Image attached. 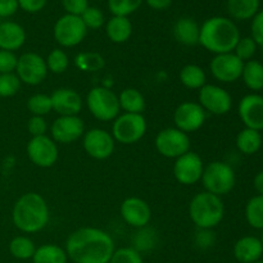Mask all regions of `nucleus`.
Masks as SVG:
<instances>
[{"mask_svg":"<svg viewBox=\"0 0 263 263\" xmlns=\"http://www.w3.org/2000/svg\"><path fill=\"white\" fill-rule=\"evenodd\" d=\"M240 37V31L231 18L216 15L200 26L199 44L215 55L234 51Z\"/></svg>","mask_w":263,"mask_h":263,"instance_id":"7ed1b4c3","label":"nucleus"},{"mask_svg":"<svg viewBox=\"0 0 263 263\" xmlns=\"http://www.w3.org/2000/svg\"><path fill=\"white\" fill-rule=\"evenodd\" d=\"M64 251L73 263H109L116 247L107 231L81 228L67 238Z\"/></svg>","mask_w":263,"mask_h":263,"instance_id":"f257e3e1","label":"nucleus"},{"mask_svg":"<svg viewBox=\"0 0 263 263\" xmlns=\"http://www.w3.org/2000/svg\"><path fill=\"white\" fill-rule=\"evenodd\" d=\"M262 58H263V50H262Z\"/></svg>","mask_w":263,"mask_h":263,"instance_id":"5fc2aeb1","label":"nucleus"},{"mask_svg":"<svg viewBox=\"0 0 263 263\" xmlns=\"http://www.w3.org/2000/svg\"><path fill=\"white\" fill-rule=\"evenodd\" d=\"M234 257L240 263H254L259 261L263 254L261 239L257 236H243L235 243L233 249Z\"/></svg>","mask_w":263,"mask_h":263,"instance_id":"4be33fe9","label":"nucleus"},{"mask_svg":"<svg viewBox=\"0 0 263 263\" xmlns=\"http://www.w3.org/2000/svg\"><path fill=\"white\" fill-rule=\"evenodd\" d=\"M109 263H144L140 252L131 247L116 249Z\"/></svg>","mask_w":263,"mask_h":263,"instance_id":"ea45409f","label":"nucleus"},{"mask_svg":"<svg viewBox=\"0 0 263 263\" xmlns=\"http://www.w3.org/2000/svg\"><path fill=\"white\" fill-rule=\"evenodd\" d=\"M149 8L154 10H166L171 7L174 0H144Z\"/></svg>","mask_w":263,"mask_h":263,"instance_id":"09e8293b","label":"nucleus"},{"mask_svg":"<svg viewBox=\"0 0 263 263\" xmlns=\"http://www.w3.org/2000/svg\"><path fill=\"white\" fill-rule=\"evenodd\" d=\"M68 256L66 251L57 244H44L36 248L32 263H67Z\"/></svg>","mask_w":263,"mask_h":263,"instance_id":"c756f323","label":"nucleus"},{"mask_svg":"<svg viewBox=\"0 0 263 263\" xmlns=\"http://www.w3.org/2000/svg\"><path fill=\"white\" fill-rule=\"evenodd\" d=\"M27 130L28 133L33 136H43L46 135L48 131V123H46L45 118L40 117V116H32L27 122Z\"/></svg>","mask_w":263,"mask_h":263,"instance_id":"37998d69","label":"nucleus"},{"mask_svg":"<svg viewBox=\"0 0 263 263\" xmlns=\"http://www.w3.org/2000/svg\"><path fill=\"white\" fill-rule=\"evenodd\" d=\"M50 220V210L46 200L37 193H26L18 198L12 210V221L25 234L44 230Z\"/></svg>","mask_w":263,"mask_h":263,"instance_id":"f03ea898","label":"nucleus"},{"mask_svg":"<svg viewBox=\"0 0 263 263\" xmlns=\"http://www.w3.org/2000/svg\"><path fill=\"white\" fill-rule=\"evenodd\" d=\"M18 57L14 51L2 50L0 49V74L3 73H14L17 68Z\"/></svg>","mask_w":263,"mask_h":263,"instance_id":"a19ab883","label":"nucleus"},{"mask_svg":"<svg viewBox=\"0 0 263 263\" xmlns=\"http://www.w3.org/2000/svg\"><path fill=\"white\" fill-rule=\"evenodd\" d=\"M35 251V243H33L28 236H15V238H13L9 243V253L12 254L14 258L21 259V261L32 259Z\"/></svg>","mask_w":263,"mask_h":263,"instance_id":"7c9ffc66","label":"nucleus"},{"mask_svg":"<svg viewBox=\"0 0 263 263\" xmlns=\"http://www.w3.org/2000/svg\"><path fill=\"white\" fill-rule=\"evenodd\" d=\"M262 135L259 131L244 127L236 135V148L246 156H253L261 149Z\"/></svg>","mask_w":263,"mask_h":263,"instance_id":"cd10ccee","label":"nucleus"},{"mask_svg":"<svg viewBox=\"0 0 263 263\" xmlns=\"http://www.w3.org/2000/svg\"><path fill=\"white\" fill-rule=\"evenodd\" d=\"M246 220L256 230H263V195L251 198L246 205Z\"/></svg>","mask_w":263,"mask_h":263,"instance_id":"473e14b6","label":"nucleus"},{"mask_svg":"<svg viewBox=\"0 0 263 263\" xmlns=\"http://www.w3.org/2000/svg\"><path fill=\"white\" fill-rule=\"evenodd\" d=\"M21 81L15 73L0 74V98H12L20 91Z\"/></svg>","mask_w":263,"mask_h":263,"instance_id":"4c0bfd02","label":"nucleus"},{"mask_svg":"<svg viewBox=\"0 0 263 263\" xmlns=\"http://www.w3.org/2000/svg\"><path fill=\"white\" fill-rule=\"evenodd\" d=\"M115 145L116 141L112 134L103 128H91L89 131H85L82 136L84 151L86 152L87 156L98 161H104L109 158L115 152Z\"/></svg>","mask_w":263,"mask_h":263,"instance_id":"ddd939ff","label":"nucleus"},{"mask_svg":"<svg viewBox=\"0 0 263 263\" xmlns=\"http://www.w3.org/2000/svg\"><path fill=\"white\" fill-rule=\"evenodd\" d=\"M74 64L82 72H97L104 68L105 61L99 53L82 51L74 57Z\"/></svg>","mask_w":263,"mask_h":263,"instance_id":"2f4dec72","label":"nucleus"},{"mask_svg":"<svg viewBox=\"0 0 263 263\" xmlns=\"http://www.w3.org/2000/svg\"><path fill=\"white\" fill-rule=\"evenodd\" d=\"M27 157L35 166L49 168L58 161V144L48 135L33 136L27 144Z\"/></svg>","mask_w":263,"mask_h":263,"instance_id":"f8f14e48","label":"nucleus"},{"mask_svg":"<svg viewBox=\"0 0 263 263\" xmlns=\"http://www.w3.org/2000/svg\"><path fill=\"white\" fill-rule=\"evenodd\" d=\"M254 263H263V261H261V259H259V261H257V262H254Z\"/></svg>","mask_w":263,"mask_h":263,"instance_id":"603ef678","label":"nucleus"},{"mask_svg":"<svg viewBox=\"0 0 263 263\" xmlns=\"http://www.w3.org/2000/svg\"><path fill=\"white\" fill-rule=\"evenodd\" d=\"M26 43V31L20 23L4 21L0 23V49L15 51Z\"/></svg>","mask_w":263,"mask_h":263,"instance_id":"412c9836","label":"nucleus"},{"mask_svg":"<svg viewBox=\"0 0 263 263\" xmlns=\"http://www.w3.org/2000/svg\"><path fill=\"white\" fill-rule=\"evenodd\" d=\"M172 33L177 43L185 46H194L199 44L200 26L190 17H181L175 22Z\"/></svg>","mask_w":263,"mask_h":263,"instance_id":"5701e85b","label":"nucleus"},{"mask_svg":"<svg viewBox=\"0 0 263 263\" xmlns=\"http://www.w3.org/2000/svg\"><path fill=\"white\" fill-rule=\"evenodd\" d=\"M48 72L45 59L39 55L37 53L27 51L18 57L15 74L20 79L21 84L30 85V86L40 85L46 79Z\"/></svg>","mask_w":263,"mask_h":263,"instance_id":"9d476101","label":"nucleus"},{"mask_svg":"<svg viewBox=\"0 0 263 263\" xmlns=\"http://www.w3.org/2000/svg\"><path fill=\"white\" fill-rule=\"evenodd\" d=\"M198 103L205 113L215 116L228 115L233 108V98L228 90L212 84H205L202 89H199Z\"/></svg>","mask_w":263,"mask_h":263,"instance_id":"9b49d317","label":"nucleus"},{"mask_svg":"<svg viewBox=\"0 0 263 263\" xmlns=\"http://www.w3.org/2000/svg\"><path fill=\"white\" fill-rule=\"evenodd\" d=\"M146 120L143 115L122 113L113 121L112 136L115 141L131 145L140 141L146 134Z\"/></svg>","mask_w":263,"mask_h":263,"instance_id":"0eeeda50","label":"nucleus"},{"mask_svg":"<svg viewBox=\"0 0 263 263\" xmlns=\"http://www.w3.org/2000/svg\"><path fill=\"white\" fill-rule=\"evenodd\" d=\"M108 9L113 15L128 17L141 7L144 0H107Z\"/></svg>","mask_w":263,"mask_h":263,"instance_id":"f704fd0d","label":"nucleus"},{"mask_svg":"<svg viewBox=\"0 0 263 263\" xmlns=\"http://www.w3.org/2000/svg\"><path fill=\"white\" fill-rule=\"evenodd\" d=\"M251 37L256 41L257 45L263 48V9L252 18Z\"/></svg>","mask_w":263,"mask_h":263,"instance_id":"79ce46f5","label":"nucleus"},{"mask_svg":"<svg viewBox=\"0 0 263 263\" xmlns=\"http://www.w3.org/2000/svg\"><path fill=\"white\" fill-rule=\"evenodd\" d=\"M20 8L18 0H0V18H9Z\"/></svg>","mask_w":263,"mask_h":263,"instance_id":"49530a36","label":"nucleus"},{"mask_svg":"<svg viewBox=\"0 0 263 263\" xmlns=\"http://www.w3.org/2000/svg\"><path fill=\"white\" fill-rule=\"evenodd\" d=\"M179 79L186 89L192 90H199L207 84L204 69L198 64H186L182 67L179 73Z\"/></svg>","mask_w":263,"mask_h":263,"instance_id":"c85d7f7f","label":"nucleus"},{"mask_svg":"<svg viewBox=\"0 0 263 263\" xmlns=\"http://www.w3.org/2000/svg\"><path fill=\"white\" fill-rule=\"evenodd\" d=\"M228 12L233 20H252L259 12V0H228Z\"/></svg>","mask_w":263,"mask_h":263,"instance_id":"a878e982","label":"nucleus"},{"mask_svg":"<svg viewBox=\"0 0 263 263\" xmlns=\"http://www.w3.org/2000/svg\"><path fill=\"white\" fill-rule=\"evenodd\" d=\"M156 149L162 157L176 159L190 152V138L176 127H167L156 136Z\"/></svg>","mask_w":263,"mask_h":263,"instance_id":"1a4fd4ad","label":"nucleus"},{"mask_svg":"<svg viewBox=\"0 0 263 263\" xmlns=\"http://www.w3.org/2000/svg\"><path fill=\"white\" fill-rule=\"evenodd\" d=\"M48 0H18V5L27 13H37L44 9Z\"/></svg>","mask_w":263,"mask_h":263,"instance_id":"a18cd8bd","label":"nucleus"},{"mask_svg":"<svg viewBox=\"0 0 263 263\" xmlns=\"http://www.w3.org/2000/svg\"><path fill=\"white\" fill-rule=\"evenodd\" d=\"M240 79L249 90L261 91L263 90V63L254 59L244 62Z\"/></svg>","mask_w":263,"mask_h":263,"instance_id":"bb28decb","label":"nucleus"},{"mask_svg":"<svg viewBox=\"0 0 263 263\" xmlns=\"http://www.w3.org/2000/svg\"><path fill=\"white\" fill-rule=\"evenodd\" d=\"M62 5L67 14L79 15V17H81L82 13L90 7L89 0H62Z\"/></svg>","mask_w":263,"mask_h":263,"instance_id":"c03bdc74","label":"nucleus"},{"mask_svg":"<svg viewBox=\"0 0 263 263\" xmlns=\"http://www.w3.org/2000/svg\"><path fill=\"white\" fill-rule=\"evenodd\" d=\"M121 217L128 226L144 229L152 220V210L148 203L138 197L126 198L120 208Z\"/></svg>","mask_w":263,"mask_h":263,"instance_id":"a211bd4d","label":"nucleus"},{"mask_svg":"<svg viewBox=\"0 0 263 263\" xmlns=\"http://www.w3.org/2000/svg\"><path fill=\"white\" fill-rule=\"evenodd\" d=\"M118 102H120V108L125 113L143 115L146 107L144 95L134 87H127V89L122 90L121 94L118 95Z\"/></svg>","mask_w":263,"mask_h":263,"instance_id":"393cba45","label":"nucleus"},{"mask_svg":"<svg viewBox=\"0 0 263 263\" xmlns=\"http://www.w3.org/2000/svg\"><path fill=\"white\" fill-rule=\"evenodd\" d=\"M205 118L207 113L197 102L181 103L174 112L175 126L185 134L199 130L204 125Z\"/></svg>","mask_w":263,"mask_h":263,"instance_id":"dca6fc26","label":"nucleus"},{"mask_svg":"<svg viewBox=\"0 0 263 263\" xmlns=\"http://www.w3.org/2000/svg\"><path fill=\"white\" fill-rule=\"evenodd\" d=\"M253 185L256 192L258 193V195H263V171H259L258 174L254 176Z\"/></svg>","mask_w":263,"mask_h":263,"instance_id":"8fccbe9b","label":"nucleus"},{"mask_svg":"<svg viewBox=\"0 0 263 263\" xmlns=\"http://www.w3.org/2000/svg\"><path fill=\"white\" fill-rule=\"evenodd\" d=\"M87 28L82 22L81 17L72 14H64L57 20L53 27L54 40L62 48H74L80 45L86 37Z\"/></svg>","mask_w":263,"mask_h":263,"instance_id":"6e6552de","label":"nucleus"},{"mask_svg":"<svg viewBox=\"0 0 263 263\" xmlns=\"http://www.w3.org/2000/svg\"><path fill=\"white\" fill-rule=\"evenodd\" d=\"M95 2H104V0H95Z\"/></svg>","mask_w":263,"mask_h":263,"instance_id":"864d4df0","label":"nucleus"},{"mask_svg":"<svg viewBox=\"0 0 263 263\" xmlns=\"http://www.w3.org/2000/svg\"><path fill=\"white\" fill-rule=\"evenodd\" d=\"M105 33L112 43L123 44L133 35V23L128 17L112 15L105 22Z\"/></svg>","mask_w":263,"mask_h":263,"instance_id":"b1692460","label":"nucleus"},{"mask_svg":"<svg viewBox=\"0 0 263 263\" xmlns=\"http://www.w3.org/2000/svg\"><path fill=\"white\" fill-rule=\"evenodd\" d=\"M81 20L87 30H99L105 25L104 13L97 7H89L81 14Z\"/></svg>","mask_w":263,"mask_h":263,"instance_id":"58836bf2","label":"nucleus"},{"mask_svg":"<svg viewBox=\"0 0 263 263\" xmlns=\"http://www.w3.org/2000/svg\"><path fill=\"white\" fill-rule=\"evenodd\" d=\"M87 109L102 122L115 121L120 116L121 108L118 95L107 86H95L86 95Z\"/></svg>","mask_w":263,"mask_h":263,"instance_id":"423d86ee","label":"nucleus"},{"mask_svg":"<svg viewBox=\"0 0 263 263\" xmlns=\"http://www.w3.org/2000/svg\"><path fill=\"white\" fill-rule=\"evenodd\" d=\"M27 109L32 113V116H40L44 117L51 110V99L50 95L46 94H33L27 100Z\"/></svg>","mask_w":263,"mask_h":263,"instance_id":"c9c22d12","label":"nucleus"},{"mask_svg":"<svg viewBox=\"0 0 263 263\" xmlns=\"http://www.w3.org/2000/svg\"><path fill=\"white\" fill-rule=\"evenodd\" d=\"M51 109L59 116H79L82 109V98L76 90L61 87L51 92Z\"/></svg>","mask_w":263,"mask_h":263,"instance_id":"aec40b11","label":"nucleus"},{"mask_svg":"<svg viewBox=\"0 0 263 263\" xmlns=\"http://www.w3.org/2000/svg\"><path fill=\"white\" fill-rule=\"evenodd\" d=\"M243 67L244 62L231 51V53L217 54L213 57L211 59L210 71L217 81L231 84L240 79Z\"/></svg>","mask_w":263,"mask_h":263,"instance_id":"4468645a","label":"nucleus"},{"mask_svg":"<svg viewBox=\"0 0 263 263\" xmlns=\"http://www.w3.org/2000/svg\"><path fill=\"white\" fill-rule=\"evenodd\" d=\"M257 48H258V45L256 44V41L251 36H246V37L239 39L233 53L243 62H248L251 59H253Z\"/></svg>","mask_w":263,"mask_h":263,"instance_id":"e433bc0d","label":"nucleus"},{"mask_svg":"<svg viewBox=\"0 0 263 263\" xmlns=\"http://www.w3.org/2000/svg\"><path fill=\"white\" fill-rule=\"evenodd\" d=\"M46 67H48V71H50L51 73L61 74L68 69L69 67V58L67 55V53L62 49L57 48L53 49L50 53L48 54L45 59Z\"/></svg>","mask_w":263,"mask_h":263,"instance_id":"72a5a7b5","label":"nucleus"},{"mask_svg":"<svg viewBox=\"0 0 263 263\" xmlns=\"http://www.w3.org/2000/svg\"><path fill=\"white\" fill-rule=\"evenodd\" d=\"M51 139L57 144H72L85 134V123L79 116H59L50 126Z\"/></svg>","mask_w":263,"mask_h":263,"instance_id":"f3484780","label":"nucleus"},{"mask_svg":"<svg viewBox=\"0 0 263 263\" xmlns=\"http://www.w3.org/2000/svg\"><path fill=\"white\" fill-rule=\"evenodd\" d=\"M238 113L247 128L263 130V97L256 92L244 95L238 105Z\"/></svg>","mask_w":263,"mask_h":263,"instance_id":"6ab92c4d","label":"nucleus"},{"mask_svg":"<svg viewBox=\"0 0 263 263\" xmlns=\"http://www.w3.org/2000/svg\"><path fill=\"white\" fill-rule=\"evenodd\" d=\"M203 170H204L203 159L200 158L199 154L194 153L192 151L175 159V179H176L177 182H180L182 185H186V186H190V185H194L198 181H200Z\"/></svg>","mask_w":263,"mask_h":263,"instance_id":"2eb2a0df","label":"nucleus"},{"mask_svg":"<svg viewBox=\"0 0 263 263\" xmlns=\"http://www.w3.org/2000/svg\"><path fill=\"white\" fill-rule=\"evenodd\" d=\"M215 243V234L211 230H200L197 234V244L200 248H208Z\"/></svg>","mask_w":263,"mask_h":263,"instance_id":"de8ad7c7","label":"nucleus"},{"mask_svg":"<svg viewBox=\"0 0 263 263\" xmlns=\"http://www.w3.org/2000/svg\"><path fill=\"white\" fill-rule=\"evenodd\" d=\"M189 216L200 230H212L225 217V204L221 197L208 192L198 193L189 204Z\"/></svg>","mask_w":263,"mask_h":263,"instance_id":"20e7f679","label":"nucleus"},{"mask_svg":"<svg viewBox=\"0 0 263 263\" xmlns=\"http://www.w3.org/2000/svg\"><path fill=\"white\" fill-rule=\"evenodd\" d=\"M261 243H262V247H263V234H262V236H261Z\"/></svg>","mask_w":263,"mask_h":263,"instance_id":"3c124183","label":"nucleus"},{"mask_svg":"<svg viewBox=\"0 0 263 263\" xmlns=\"http://www.w3.org/2000/svg\"><path fill=\"white\" fill-rule=\"evenodd\" d=\"M200 181L205 192L222 197L234 189L236 184V175L229 163L215 161L204 166Z\"/></svg>","mask_w":263,"mask_h":263,"instance_id":"39448f33","label":"nucleus"}]
</instances>
